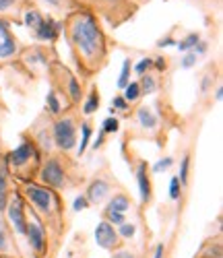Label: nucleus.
<instances>
[{"mask_svg":"<svg viewBox=\"0 0 223 258\" xmlns=\"http://www.w3.org/2000/svg\"><path fill=\"white\" fill-rule=\"evenodd\" d=\"M69 37L71 46L79 58V64L87 71H99L105 62L107 44L105 35L97 23V17L89 11H79L69 19Z\"/></svg>","mask_w":223,"mask_h":258,"instance_id":"f257e3e1","label":"nucleus"},{"mask_svg":"<svg viewBox=\"0 0 223 258\" xmlns=\"http://www.w3.org/2000/svg\"><path fill=\"white\" fill-rule=\"evenodd\" d=\"M21 195L35 209L33 213L37 217H41L43 223H52V225L62 223V203L56 195V190L31 180V182H25Z\"/></svg>","mask_w":223,"mask_h":258,"instance_id":"f03ea898","label":"nucleus"},{"mask_svg":"<svg viewBox=\"0 0 223 258\" xmlns=\"http://www.w3.org/2000/svg\"><path fill=\"white\" fill-rule=\"evenodd\" d=\"M5 159H7L9 169H15L17 174H21V171H23L25 167H29L31 163H35L37 167L41 163V155H39L37 145L33 143V139H27V137H23L21 145L15 147L11 153H7Z\"/></svg>","mask_w":223,"mask_h":258,"instance_id":"7ed1b4c3","label":"nucleus"},{"mask_svg":"<svg viewBox=\"0 0 223 258\" xmlns=\"http://www.w3.org/2000/svg\"><path fill=\"white\" fill-rule=\"evenodd\" d=\"M37 176H39V184L52 190H64L69 186V174H66V167L58 155H52L46 161H41Z\"/></svg>","mask_w":223,"mask_h":258,"instance_id":"20e7f679","label":"nucleus"},{"mask_svg":"<svg viewBox=\"0 0 223 258\" xmlns=\"http://www.w3.org/2000/svg\"><path fill=\"white\" fill-rule=\"evenodd\" d=\"M77 120L73 116H58L52 124V139H54V147H58L60 151L69 153L77 149Z\"/></svg>","mask_w":223,"mask_h":258,"instance_id":"39448f33","label":"nucleus"},{"mask_svg":"<svg viewBox=\"0 0 223 258\" xmlns=\"http://www.w3.org/2000/svg\"><path fill=\"white\" fill-rule=\"evenodd\" d=\"M25 238H27V246L35 258H48V244H50L48 229H46V223L41 221V217H37L35 213L27 215Z\"/></svg>","mask_w":223,"mask_h":258,"instance_id":"423d86ee","label":"nucleus"},{"mask_svg":"<svg viewBox=\"0 0 223 258\" xmlns=\"http://www.w3.org/2000/svg\"><path fill=\"white\" fill-rule=\"evenodd\" d=\"M5 219L11 225V229L19 235H25L27 229V201L23 199V195L17 190L15 195H11L7 209H5Z\"/></svg>","mask_w":223,"mask_h":258,"instance_id":"0eeeda50","label":"nucleus"},{"mask_svg":"<svg viewBox=\"0 0 223 258\" xmlns=\"http://www.w3.org/2000/svg\"><path fill=\"white\" fill-rule=\"evenodd\" d=\"M93 238H95L97 246H99L101 250H105V252H114V250L122 248V244H124V242L120 240L116 227L112 225V223H107L105 219H101V221L97 223V227H95V231H93Z\"/></svg>","mask_w":223,"mask_h":258,"instance_id":"6e6552de","label":"nucleus"},{"mask_svg":"<svg viewBox=\"0 0 223 258\" xmlns=\"http://www.w3.org/2000/svg\"><path fill=\"white\" fill-rule=\"evenodd\" d=\"M19 41L11 31V23L7 19H0V60H9L17 54Z\"/></svg>","mask_w":223,"mask_h":258,"instance_id":"1a4fd4ad","label":"nucleus"},{"mask_svg":"<svg viewBox=\"0 0 223 258\" xmlns=\"http://www.w3.org/2000/svg\"><path fill=\"white\" fill-rule=\"evenodd\" d=\"M83 195L89 201V205H101L105 199L112 197V184L103 178H93Z\"/></svg>","mask_w":223,"mask_h":258,"instance_id":"9d476101","label":"nucleus"},{"mask_svg":"<svg viewBox=\"0 0 223 258\" xmlns=\"http://www.w3.org/2000/svg\"><path fill=\"white\" fill-rule=\"evenodd\" d=\"M62 29H64V21H56L52 17H43L41 25L33 31V35H35L37 41H56L58 35L62 33Z\"/></svg>","mask_w":223,"mask_h":258,"instance_id":"9b49d317","label":"nucleus"},{"mask_svg":"<svg viewBox=\"0 0 223 258\" xmlns=\"http://www.w3.org/2000/svg\"><path fill=\"white\" fill-rule=\"evenodd\" d=\"M137 186H139V195L141 203L149 205L153 199V186H151V176H149V165L147 161H141L137 165Z\"/></svg>","mask_w":223,"mask_h":258,"instance_id":"f8f14e48","label":"nucleus"},{"mask_svg":"<svg viewBox=\"0 0 223 258\" xmlns=\"http://www.w3.org/2000/svg\"><path fill=\"white\" fill-rule=\"evenodd\" d=\"M11 231L13 229L5 219V213H0V256H15V252H17Z\"/></svg>","mask_w":223,"mask_h":258,"instance_id":"ddd939ff","label":"nucleus"},{"mask_svg":"<svg viewBox=\"0 0 223 258\" xmlns=\"http://www.w3.org/2000/svg\"><path fill=\"white\" fill-rule=\"evenodd\" d=\"M137 124L143 128V131L153 133V131H157L159 118H157V114L153 112V107H149V105H141L139 110H137Z\"/></svg>","mask_w":223,"mask_h":258,"instance_id":"4468645a","label":"nucleus"},{"mask_svg":"<svg viewBox=\"0 0 223 258\" xmlns=\"http://www.w3.org/2000/svg\"><path fill=\"white\" fill-rule=\"evenodd\" d=\"M9 178H11V169L7 165V159H0V213H5L7 203L11 199V188H9Z\"/></svg>","mask_w":223,"mask_h":258,"instance_id":"2eb2a0df","label":"nucleus"},{"mask_svg":"<svg viewBox=\"0 0 223 258\" xmlns=\"http://www.w3.org/2000/svg\"><path fill=\"white\" fill-rule=\"evenodd\" d=\"M64 75H66V89H64V93L69 95V99H71L73 105H79L81 99H83V87H81V83L69 71H64Z\"/></svg>","mask_w":223,"mask_h":258,"instance_id":"dca6fc26","label":"nucleus"},{"mask_svg":"<svg viewBox=\"0 0 223 258\" xmlns=\"http://www.w3.org/2000/svg\"><path fill=\"white\" fill-rule=\"evenodd\" d=\"M130 207H132L130 197L124 195V192H118V195L109 197V201H107V205H105L103 211H114V213H122V215H126V213L130 211Z\"/></svg>","mask_w":223,"mask_h":258,"instance_id":"f3484780","label":"nucleus"},{"mask_svg":"<svg viewBox=\"0 0 223 258\" xmlns=\"http://www.w3.org/2000/svg\"><path fill=\"white\" fill-rule=\"evenodd\" d=\"M81 141L77 143V157L81 159L85 155V151L89 149V145H91V137H93V128L89 122H81Z\"/></svg>","mask_w":223,"mask_h":258,"instance_id":"a211bd4d","label":"nucleus"},{"mask_svg":"<svg viewBox=\"0 0 223 258\" xmlns=\"http://www.w3.org/2000/svg\"><path fill=\"white\" fill-rule=\"evenodd\" d=\"M99 103H101V97H99V91L97 87H91V91L87 93L85 101H83V114L85 116H91L99 110Z\"/></svg>","mask_w":223,"mask_h":258,"instance_id":"6ab92c4d","label":"nucleus"},{"mask_svg":"<svg viewBox=\"0 0 223 258\" xmlns=\"http://www.w3.org/2000/svg\"><path fill=\"white\" fill-rule=\"evenodd\" d=\"M31 139H33L35 145H39L43 149V151L50 153L52 149H54V139H52V131H50V128H39V131Z\"/></svg>","mask_w":223,"mask_h":258,"instance_id":"aec40b11","label":"nucleus"},{"mask_svg":"<svg viewBox=\"0 0 223 258\" xmlns=\"http://www.w3.org/2000/svg\"><path fill=\"white\" fill-rule=\"evenodd\" d=\"M200 41V35L196 33V31H192V33H188L186 37H182V39H178L176 41V48L180 50L182 54H186V52H192L194 48H196V44Z\"/></svg>","mask_w":223,"mask_h":258,"instance_id":"412c9836","label":"nucleus"},{"mask_svg":"<svg viewBox=\"0 0 223 258\" xmlns=\"http://www.w3.org/2000/svg\"><path fill=\"white\" fill-rule=\"evenodd\" d=\"M41 21H43V15L37 11V9H27L23 13V23L25 27H29L31 31H35L39 25H41Z\"/></svg>","mask_w":223,"mask_h":258,"instance_id":"4be33fe9","label":"nucleus"},{"mask_svg":"<svg viewBox=\"0 0 223 258\" xmlns=\"http://www.w3.org/2000/svg\"><path fill=\"white\" fill-rule=\"evenodd\" d=\"M122 97L128 101V103H137L143 95H141V87H139V81H130L126 87L122 89Z\"/></svg>","mask_w":223,"mask_h":258,"instance_id":"5701e85b","label":"nucleus"},{"mask_svg":"<svg viewBox=\"0 0 223 258\" xmlns=\"http://www.w3.org/2000/svg\"><path fill=\"white\" fill-rule=\"evenodd\" d=\"M139 87H141V95H153L155 91H157V79L147 73V75L141 77Z\"/></svg>","mask_w":223,"mask_h":258,"instance_id":"b1692460","label":"nucleus"},{"mask_svg":"<svg viewBox=\"0 0 223 258\" xmlns=\"http://www.w3.org/2000/svg\"><path fill=\"white\" fill-rule=\"evenodd\" d=\"M46 107H48V112H50L52 116H56V118L62 114V103H60V99H58V91H56V89L48 91V95H46Z\"/></svg>","mask_w":223,"mask_h":258,"instance_id":"393cba45","label":"nucleus"},{"mask_svg":"<svg viewBox=\"0 0 223 258\" xmlns=\"http://www.w3.org/2000/svg\"><path fill=\"white\" fill-rule=\"evenodd\" d=\"M130 73H132V60H130V58H124V60H122V69H120V77H118V81H116V85H118L120 91L130 83Z\"/></svg>","mask_w":223,"mask_h":258,"instance_id":"a878e982","label":"nucleus"},{"mask_svg":"<svg viewBox=\"0 0 223 258\" xmlns=\"http://www.w3.org/2000/svg\"><path fill=\"white\" fill-rule=\"evenodd\" d=\"M178 180H180L182 188L188 186V180H190V155H184L182 161H180V171H178Z\"/></svg>","mask_w":223,"mask_h":258,"instance_id":"bb28decb","label":"nucleus"},{"mask_svg":"<svg viewBox=\"0 0 223 258\" xmlns=\"http://www.w3.org/2000/svg\"><path fill=\"white\" fill-rule=\"evenodd\" d=\"M200 256L205 258H223V250H221V244L219 242H207L200 250Z\"/></svg>","mask_w":223,"mask_h":258,"instance_id":"cd10ccee","label":"nucleus"},{"mask_svg":"<svg viewBox=\"0 0 223 258\" xmlns=\"http://www.w3.org/2000/svg\"><path fill=\"white\" fill-rule=\"evenodd\" d=\"M118 235H120V240H132L137 235V225L135 223H130V221H124L116 227Z\"/></svg>","mask_w":223,"mask_h":258,"instance_id":"c85d7f7f","label":"nucleus"},{"mask_svg":"<svg viewBox=\"0 0 223 258\" xmlns=\"http://www.w3.org/2000/svg\"><path fill=\"white\" fill-rule=\"evenodd\" d=\"M101 131L105 135H116L120 131V120L116 116H107L103 122H101Z\"/></svg>","mask_w":223,"mask_h":258,"instance_id":"c756f323","label":"nucleus"},{"mask_svg":"<svg viewBox=\"0 0 223 258\" xmlns=\"http://www.w3.org/2000/svg\"><path fill=\"white\" fill-rule=\"evenodd\" d=\"M153 69V58H149V56H145V58H141L137 64H132V71H135L139 77H143V75H147L149 71Z\"/></svg>","mask_w":223,"mask_h":258,"instance_id":"7c9ffc66","label":"nucleus"},{"mask_svg":"<svg viewBox=\"0 0 223 258\" xmlns=\"http://www.w3.org/2000/svg\"><path fill=\"white\" fill-rule=\"evenodd\" d=\"M23 60H25V62H29V64H37V62H41V64H48V56L43 54V50H39V48L29 50V52H27V56H25Z\"/></svg>","mask_w":223,"mask_h":258,"instance_id":"2f4dec72","label":"nucleus"},{"mask_svg":"<svg viewBox=\"0 0 223 258\" xmlns=\"http://www.w3.org/2000/svg\"><path fill=\"white\" fill-rule=\"evenodd\" d=\"M128 105L130 103L122 95H114V99H112V107H109V116H116V112H126Z\"/></svg>","mask_w":223,"mask_h":258,"instance_id":"473e14b6","label":"nucleus"},{"mask_svg":"<svg viewBox=\"0 0 223 258\" xmlns=\"http://www.w3.org/2000/svg\"><path fill=\"white\" fill-rule=\"evenodd\" d=\"M182 184H180V180H178V176H172V180H170V199L172 201H180V197H182Z\"/></svg>","mask_w":223,"mask_h":258,"instance_id":"72a5a7b5","label":"nucleus"},{"mask_svg":"<svg viewBox=\"0 0 223 258\" xmlns=\"http://www.w3.org/2000/svg\"><path fill=\"white\" fill-rule=\"evenodd\" d=\"M101 215H103V219H105L107 223H112L114 227H118L120 223H124V221H126V215H122V213H114V211H103Z\"/></svg>","mask_w":223,"mask_h":258,"instance_id":"f704fd0d","label":"nucleus"},{"mask_svg":"<svg viewBox=\"0 0 223 258\" xmlns=\"http://www.w3.org/2000/svg\"><path fill=\"white\" fill-rule=\"evenodd\" d=\"M172 165H174V159H172V157H163V159H159L157 163H153V167H151L149 171H153V174H159V171H168Z\"/></svg>","mask_w":223,"mask_h":258,"instance_id":"c9c22d12","label":"nucleus"},{"mask_svg":"<svg viewBox=\"0 0 223 258\" xmlns=\"http://www.w3.org/2000/svg\"><path fill=\"white\" fill-rule=\"evenodd\" d=\"M196 62H198V56L194 52H186L180 60V69H192V67H196Z\"/></svg>","mask_w":223,"mask_h":258,"instance_id":"e433bc0d","label":"nucleus"},{"mask_svg":"<svg viewBox=\"0 0 223 258\" xmlns=\"http://www.w3.org/2000/svg\"><path fill=\"white\" fill-rule=\"evenodd\" d=\"M153 69L157 71V73H165V71H168V58H165V56L153 58Z\"/></svg>","mask_w":223,"mask_h":258,"instance_id":"4c0bfd02","label":"nucleus"},{"mask_svg":"<svg viewBox=\"0 0 223 258\" xmlns=\"http://www.w3.org/2000/svg\"><path fill=\"white\" fill-rule=\"evenodd\" d=\"M89 207V201L85 199V195H79L75 201H73V211H77V213H81V211H85Z\"/></svg>","mask_w":223,"mask_h":258,"instance_id":"58836bf2","label":"nucleus"},{"mask_svg":"<svg viewBox=\"0 0 223 258\" xmlns=\"http://www.w3.org/2000/svg\"><path fill=\"white\" fill-rule=\"evenodd\" d=\"M112 258H137V254L130 252L128 248H118V250L112 252Z\"/></svg>","mask_w":223,"mask_h":258,"instance_id":"ea45409f","label":"nucleus"},{"mask_svg":"<svg viewBox=\"0 0 223 258\" xmlns=\"http://www.w3.org/2000/svg\"><path fill=\"white\" fill-rule=\"evenodd\" d=\"M105 137H107V135H105V133L101 131V128H99V135L95 137V141H93L91 145H89V147H93L95 151H97V149H101V147H103V143H105Z\"/></svg>","mask_w":223,"mask_h":258,"instance_id":"a19ab883","label":"nucleus"},{"mask_svg":"<svg viewBox=\"0 0 223 258\" xmlns=\"http://www.w3.org/2000/svg\"><path fill=\"white\" fill-rule=\"evenodd\" d=\"M207 50H209V44H207V41H203V39H200L198 44H196V48H194L192 52H194V54L200 58V56H205V54H207Z\"/></svg>","mask_w":223,"mask_h":258,"instance_id":"79ce46f5","label":"nucleus"},{"mask_svg":"<svg viewBox=\"0 0 223 258\" xmlns=\"http://www.w3.org/2000/svg\"><path fill=\"white\" fill-rule=\"evenodd\" d=\"M176 41H178V39H174L172 35H165V37H161V39L157 41V48H170V46H176Z\"/></svg>","mask_w":223,"mask_h":258,"instance_id":"37998d69","label":"nucleus"},{"mask_svg":"<svg viewBox=\"0 0 223 258\" xmlns=\"http://www.w3.org/2000/svg\"><path fill=\"white\" fill-rule=\"evenodd\" d=\"M151 258H165V244H157V246H155Z\"/></svg>","mask_w":223,"mask_h":258,"instance_id":"c03bdc74","label":"nucleus"},{"mask_svg":"<svg viewBox=\"0 0 223 258\" xmlns=\"http://www.w3.org/2000/svg\"><path fill=\"white\" fill-rule=\"evenodd\" d=\"M15 5V0H0V13H7Z\"/></svg>","mask_w":223,"mask_h":258,"instance_id":"a18cd8bd","label":"nucleus"},{"mask_svg":"<svg viewBox=\"0 0 223 258\" xmlns=\"http://www.w3.org/2000/svg\"><path fill=\"white\" fill-rule=\"evenodd\" d=\"M99 5H107V7H118V5H122L124 0H97Z\"/></svg>","mask_w":223,"mask_h":258,"instance_id":"49530a36","label":"nucleus"},{"mask_svg":"<svg viewBox=\"0 0 223 258\" xmlns=\"http://www.w3.org/2000/svg\"><path fill=\"white\" fill-rule=\"evenodd\" d=\"M209 87H211V77L207 75V77L203 79V85H200V89H203V91H209Z\"/></svg>","mask_w":223,"mask_h":258,"instance_id":"de8ad7c7","label":"nucleus"},{"mask_svg":"<svg viewBox=\"0 0 223 258\" xmlns=\"http://www.w3.org/2000/svg\"><path fill=\"white\" fill-rule=\"evenodd\" d=\"M223 99V87L221 85H217V89H215V101H221Z\"/></svg>","mask_w":223,"mask_h":258,"instance_id":"09e8293b","label":"nucleus"},{"mask_svg":"<svg viewBox=\"0 0 223 258\" xmlns=\"http://www.w3.org/2000/svg\"><path fill=\"white\" fill-rule=\"evenodd\" d=\"M46 3H50V5H52V7H58V5H60V3H62V0H46Z\"/></svg>","mask_w":223,"mask_h":258,"instance_id":"8fccbe9b","label":"nucleus"},{"mask_svg":"<svg viewBox=\"0 0 223 258\" xmlns=\"http://www.w3.org/2000/svg\"><path fill=\"white\" fill-rule=\"evenodd\" d=\"M3 258H17V256H3Z\"/></svg>","mask_w":223,"mask_h":258,"instance_id":"3c124183","label":"nucleus"},{"mask_svg":"<svg viewBox=\"0 0 223 258\" xmlns=\"http://www.w3.org/2000/svg\"><path fill=\"white\" fill-rule=\"evenodd\" d=\"M196 258H205V256H200V254H198V256H196Z\"/></svg>","mask_w":223,"mask_h":258,"instance_id":"603ef678","label":"nucleus"},{"mask_svg":"<svg viewBox=\"0 0 223 258\" xmlns=\"http://www.w3.org/2000/svg\"><path fill=\"white\" fill-rule=\"evenodd\" d=\"M0 258H3V256H0Z\"/></svg>","mask_w":223,"mask_h":258,"instance_id":"864d4df0","label":"nucleus"}]
</instances>
